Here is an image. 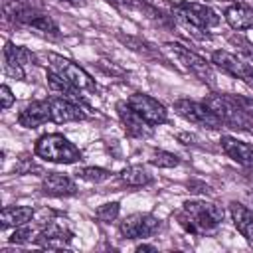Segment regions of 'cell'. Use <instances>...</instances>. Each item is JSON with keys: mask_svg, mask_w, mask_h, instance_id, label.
<instances>
[{"mask_svg": "<svg viewBox=\"0 0 253 253\" xmlns=\"http://www.w3.org/2000/svg\"><path fill=\"white\" fill-rule=\"evenodd\" d=\"M223 208L206 200H188L182 204V211L176 213L178 223L192 235L211 233L223 221Z\"/></svg>", "mask_w": 253, "mask_h": 253, "instance_id": "obj_1", "label": "cell"}, {"mask_svg": "<svg viewBox=\"0 0 253 253\" xmlns=\"http://www.w3.org/2000/svg\"><path fill=\"white\" fill-rule=\"evenodd\" d=\"M34 152L38 158L53 164H75L77 160H81V150L59 132L40 136L36 140Z\"/></svg>", "mask_w": 253, "mask_h": 253, "instance_id": "obj_2", "label": "cell"}, {"mask_svg": "<svg viewBox=\"0 0 253 253\" xmlns=\"http://www.w3.org/2000/svg\"><path fill=\"white\" fill-rule=\"evenodd\" d=\"M204 103L210 107V111H213V115L229 128H237V130H245L251 132L253 130V121L245 115V111L239 107V103L235 101L233 95H225V93H211L204 99Z\"/></svg>", "mask_w": 253, "mask_h": 253, "instance_id": "obj_3", "label": "cell"}, {"mask_svg": "<svg viewBox=\"0 0 253 253\" xmlns=\"http://www.w3.org/2000/svg\"><path fill=\"white\" fill-rule=\"evenodd\" d=\"M47 61H49V69L53 73H57L61 79H65L67 83H71L75 89L79 91H95V81L93 77L75 61L63 57V55H57L53 51L47 53Z\"/></svg>", "mask_w": 253, "mask_h": 253, "instance_id": "obj_4", "label": "cell"}, {"mask_svg": "<svg viewBox=\"0 0 253 253\" xmlns=\"http://www.w3.org/2000/svg\"><path fill=\"white\" fill-rule=\"evenodd\" d=\"M166 47L174 53V57L178 59V63H182V67H184L186 71H190V73L196 75L200 81H204V83H208V85H211V87L215 85L213 69H211V65H210L202 55H198L196 51H192L190 47H186V45H182V43H178V42H168Z\"/></svg>", "mask_w": 253, "mask_h": 253, "instance_id": "obj_5", "label": "cell"}, {"mask_svg": "<svg viewBox=\"0 0 253 253\" xmlns=\"http://www.w3.org/2000/svg\"><path fill=\"white\" fill-rule=\"evenodd\" d=\"M172 10L186 26H192L196 30H208L219 24L217 12L202 2H176Z\"/></svg>", "mask_w": 253, "mask_h": 253, "instance_id": "obj_6", "label": "cell"}, {"mask_svg": "<svg viewBox=\"0 0 253 253\" xmlns=\"http://www.w3.org/2000/svg\"><path fill=\"white\" fill-rule=\"evenodd\" d=\"M174 111L182 119H186L198 126L210 128V130H217L223 126V123L213 115V111H210V107L206 103H198L192 99H178V101H174Z\"/></svg>", "mask_w": 253, "mask_h": 253, "instance_id": "obj_7", "label": "cell"}, {"mask_svg": "<svg viewBox=\"0 0 253 253\" xmlns=\"http://www.w3.org/2000/svg\"><path fill=\"white\" fill-rule=\"evenodd\" d=\"M12 18L18 24L34 28V30L45 34V36H53V38L59 36V26L53 22V18L49 14H45V12H40L38 8L28 6V4H16L14 12H12Z\"/></svg>", "mask_w": 253, "mask_h": 253, "instance_id": "obj_8", "label": "cell"}, {"mask_svg": "<svg viewBox=\"0 0 253 253\" xmlns=\"http://www.w3.org/2000/svg\"><path fill=\"white\" fill-rule=\"evenodd\" d=\"M162 227L160 217L152 213H130L119 223V231L125 239H142L154 235Z\"/></svg>", "mask_w": 253, "mask_h": 253, "instance_id": "obj_9", "label": "cell"}, {"mask_svg": "<svg viewBox=\"0 0 253 253\" xmlns=\"http://www.w3.org/2000/svg\"><path fill=\"white\" fill-rule=\"evenodd\" d=\"M211 63L215 67H219L221 71L229 73L231 77H235V79L243 81L245 85L253 87V67L245 59H241L239 55L229 53L225 49H217V51L211 53Z\"/></svg>", "mask_w": 253, "mask_h": 253, "instance_id": "obj_10", "label": "cell"}, {"mask_svg": "<svg viewBox=\"0 0 253 253\" xmlns=\"http://www.w3.org/2000/svg\"><path fill=\"white\" fill-rule=\"evenodd\" d=\"M36 63V55L24 47V45H14L12 42L4 43V71L16 81L26 79V65Z\"/></svg>", "mask_w": 253, "mask_h": 253, "instance_id": "obj_11", "label": "cell"}, {"mask_svg": "<svg viewBox=\"0 0 253 253\" xmlns=\"http://www.w3.org/2000/svg\"><path fill=\"white\" fill-rule=\"evenodd\" d=\"M126 103H128L146 123H150L152 126H158V125H162V123L168 121V111H166V107H164L158 99H154V97H150V95H146V93H132V95L126 99Z\"/></svg>", "mask_w": 253, "mask_h": 253, "instance_id": "obj_12", "label": "cell"}, {"mask_svg": "<svg viewBox=\"0 0 253 253\" xmlns=\"http://www.w3.org/2000/svg\"><path fill=\"white\" fill-rule=\"evenodd\" d=\"M117 109V115L125 126V132L132 138H150L154 134V128L150 123H146L126 101H117L115 105Z\"/></svg>", "mask_w": 253, "mask_h": 253, "instance_id": "obj_13", "label": "cell"}, {"mask_svg": "<svg viewBox=\"0 0 253 253\" xmlns=\"http://www.w3.org/2000/svg\"><path fill=\"white\" fill-rule=\"evenodd\" d=\"M47 103H49V109H51V123L65 125V123H77V121L87 119V115L83 113L85 107H81L79 103H75L67 97L53 95V97L47 99Z\"/></svg>", "mask_w": 253, "mask_h": 253, "instance_id": "obj_14", "label": "cell"}, {"mask_svg": "<svg viewBox=\"0 0 253 253\" xmlns=\"http://www.w3.org/2000/svg\"><path fill=\"white\" fill-rule=\"evenodd\" d=\"M71 239H73V231L55 221L43 225V229L34 237L36 245L42 249H67Z\"/></svg>", "mask_w": 253, "mask_h": 253, "instance_id": "obj_15", "label": "cell"}, {"mask_svg": "<svg viewBox=\"0 0 253 253\" xmlns=\"http://www.w3.org/2000/svg\"><path fill=\"white\" fill-rule=\"evenodd\" d=\"M49 121H51V109H49L47 99L28 103L18 115V125L24 128H38Z\"/></svg>", "mask_w": 253, "mask_h": 253, "instance_id": "obj_16", "label": "cell"}, {"mask_svg": "<svg viewBox=\"0 0 253 253\" xmlns=\"http://www.w3.org/2000/svg\"><path fill=\"white\" fill-rule=\"evenodd\" d=\"M219 146H221V150H223L233 162H237L239 166H243V168H247V170H253V144L223 134V136L219 138Z\"/></svg>", "mask_w": 253, "mask_h": 253, "instance_id": "obj_17", "label": "cell"}, {"mask_svg": "<svg viewBox=\"0 0 253 253\" xmlns=\"http://www.w3.org/2000/svg\"><path fill=\"white\" fill-rule=\"evenodd\" d=\"M42 192L55 198H67L77 194V184L73 182V178L61 172H47L42 178Z\"/></svg>", "mask_w": 253, "mask_h": 253, "instance_id": "obj_18", "label": "cell"}, {"mask_svg": "<svg viewBox=\"0 0 253 253\" xmlns=\"http://www.w3.org/2000/svg\"><path fill=\"white\" fill-rule=\"evenodd\" d=\"M229 215L233 219L235 229L253 243V208L241 204V202H229Z\"/></svg>", "mask_w": 253, "mask_h": 253, "instance_id": "obj_19", "label": "cell"}, {"mask_svg": "<svg viewBox=\"0 0 253 253\" xmlns=\"http://www.w3.org/2000/svg\"><path fill=\"white\" fill-rule=\"evenodd\" d=\"M36 211L30 206H6L2 208L0 213V227L8 229V227H18L24 223H30L34 219Z\"/></svg>", "mask_w": 253, "mask_h": 253, "instance_id": "obj_20", "label": "cell"}, {"mask_svg": "<svg viewBox=\"0 0 253 253\" xmlns=\"http://www.w3.org/2000/svg\"><path fill=\"white\" fill-rule=\"evenodd\" d=\"M225 22L233 30H249L253 28V8L245 4H231L223 12Z\"/></svg>", "mask_w": 253, "mask_h": 253, "instance_id": "obj_21", "label": "cell"}, {"mask_svg": "<svg viewBox=\"0 0 253 253\" xmlns=\"http://www.w3.org/2000/svg\"><path fill=\"white\" fill-rule=\"evenodd\" d=\"M45 79H47V85H49V89H51V91H55V93H59L61 97H67V99H71V101H75V103H79L81 107H85V109H87V105H85L83 97L79 95L81 91H79V89H75V87H73L71 83H67L65 79H61L57 73H53L51 69H47Z\"/></svg>", "mask_w": 253, "mask_h": 253, "instance_id": "obj_22", "label": "cell"}, {"mask_svg": "<svg viewBox=\"0 0 253 253\" xmlns=\"http://www.w3.org/2000/svg\"><path fill=\"white\" fill-rule=\"evenodd\" d=\"M119 180L128 188H142L154 182L152 174L142 166H126L125 170H121Z\"/></svg>", "mask_w": 253, "mask_h": 253, "instance_id": "obj_23", "label": "cell"}, {"mask_svg": "<svg viewBox=\"0 0 253 253\" xmlns=\"http://www.w3.org/2000/svg\"><path fill=\"white\" fill-rule=\"evenodd\" d=\"M75 174L79 178H83L87 182H95V184H101L111 178V172L107 168H99V166H85V168H79Z\"/></svg>", "mask_w": 253, "mask_h": 253, "instance_id": "obj_24", "label": "cell"}, {"mask_svg": "<svg viewBox=\"0 0 253 253\" xmlns=\"http://www.w3.org/2000/svg\"><path fill=\"white\" fill-rule=\"evenodd\" d=\"M119 40L126 45V47H130L132 51H138V53H142V55H158L160 57V51H156L148 42H144V40H140V38H130V36H119Z\"/></svg>", "mask_w": 253, "mask_h": 253, "instance_id": "obj_25", "label": "cell"}, {"mask_svg": "<svg viewBox=\"0 0 253 253\" xmlns=\"http://www.w3.org/2000/svg\"><path fill=\"white\" fill-rule=\"evenodd\" d=\"M148 162L152 166H158V168H174V166L180 164V158L174 152H168V150H154L152 156L148 158Z\"/></svg>", "mask_w": 253, "mask_h": 253, "instance_id": "obj_26", "label": "cell"}, {"mask_svg": "<svg viewBox=\"0 0 253 253\" xmlns=\"http://www.w3.org/2000/svg\"><path fill=\"white\" fill-rule=\"evenodd\" d=\"M119 213H121V204L119 202H107V204H103V206H99L95 210V217L99 221H103V223L115 221L119 217Z\"/></svg>", "mask_w": 253, "mask_h": 253, "instance_id": "obj_27", "label": "cell"}, {"mask_svg": "<svg viewBox=\"0 0 253 253\" xmlns=\"http://www.w3.org/2000/svg\"><path fill=\"white\" fill-rule=\"evenodd\" d=\"M32 237H34V227L28 225V223H24V225L14 227V233L8 237V241L12 245H24V243L32 241Z\"/></svg>", "mask_w": 253, "mask_h": 253, "instance_id": "obj_28", "label": "cell"}, {"mask_svg": "<svg viewBox=\"0 0 253 253\" xmlns=\"http://www.w3.org/2000/svg\"><path fill=\"white\" fill-rule=\"evenodd\" d=\"M14 172L20 174V176H24V174H32V172H42V168H40L38 164H34V160H30V158H22V160L14 166Z\"/></svg>", "mask_w": 253, "mask_h": 253, "instance_id": "obj_29", "label": "cell"}, {"mask_svg": "<svg viewBox=\"0 0 253 253\" xmlns=\"http://www.w3.org/2000/svg\"><path fill=\"white\" fill-rule=\"evenodd\" d=\"M229 42L235 43V45L239 47L241 53H245L249 59H253V43H251L249 40H245V38H241V36H231Z\"/></svg>", "mask_w": 253, "mask_h": 253, "instance_id": "obj_30", "label": "cell"}, {"mask_svg": "<svg viewBox=\"0 0 253 253\" xmlns=\"http://www.w3.org/2000/svg\"><path fill=\"white\" fill-rule=\"evenodd\" d=\"M0 99H2V109L6 111V109H10L12 105H14V93H12V89L8 87V85H2L0 87Z\"/></svg>", "mask_w": 253, "mask_h": 253, "instance_id": "obj_31", "label": "cell"}, {"mask_svg": "<svg viewBox=\"0 0 253 253\" xmlns=\"http://www.w3.org/2000/svg\"><path fill=\"white\" fill-rule=\"evenodd\" d=\"M235 97V101L239 103V107L245 111V115L253 121V99L251 97H245V95H233Z\"/></svg>", "mask_w": 253, "mask_h": 253, "instance_id": "obj_32", "label": "cell"}, {"mask_svg": "<svg viewBox=\"0 0 253 253\" xmlns=\"http://www.w3.org/2000/svg\"><path fill=\"white\" fill-rule=\"evenodd\" d=\"M142 251H156V247L154 245H146V243L136 245V253H142Z\"/></svg>", "mask_w": 253, "mask_h": 253, "instance_id": "obj_33", "label": "cell"}, {"mask_svg": "<svg viewBox=\"0 0 253 253\" xmlns=\"http://www.w3.org/2000/svg\"><path fill=\"white\" fill-rule=\"evenodd\" d=\"M109 2L115 6H130L132 4V0H109Z\"/></svg>", "mask_w": 253, "mask_h": 253, "instance_id": "obj_34", "label": "cell"}, {"mask_svg": "<svg viewBox=\"0 0 253 253\" xmlns=\"http://www.w3.org/2000/svg\"><path fill=\"white\" fill-rule=\"evenodd\" d=\"M61 2H67V4H79L81 0H61Z\"/></svg>", "mask_w": 253, "mask_h": 253, "instance_id": "obj_35", "label": "cell"}, {"mask_svg": "<svg viewBox=\"0 0 253 253\" xmlns=\"http://www.w3.org/2000/svg\"><path fill=\"white\" fill-rule=\"evenodd\" d=\"M247 198H249V202H251V208H253V192H249V194H247Z\"/></svg>", "mask_w": 253, "mask_h": 253, "instance_id": "obj_36", "label": "cell"}, {"mask_svg": "<svg viewBox=\"0 0 253 253\" xmlns=\"http://www.w3.org/2000/svg\"><path fill=\"white\" fill-rule=\"evenodd\" d=\"M217 2H231V0H217Z\"/></svg>", "mask_w": 253, "mask_h": 253, "instance_id": "obj_37", "label": "cell"}]
</instances>
